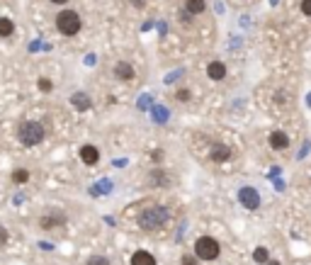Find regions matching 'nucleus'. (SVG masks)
Here are the masks:
<instances>
[{
	"mask_svg": "<svg viewBox=\"0 0 311 265\" xmlns=\"http://www.w3.org/2000/svg\"><path fill=\"white\" fill-rule=\"evenodd\" d=\"M168 224V209L161 205H151V207L141 209L139 214V227L144 231H158Z\"/></svg>",
	"mask_w": 311,
	"mask_h": 265,
	"instance_id": "obj_1",
	"label": "nucleus"
},
{
	"mask_svg": "<svg viewBox=\"0 0 311 265\" xmlns=\"http://www.w3.org/2000/svg\"><path fill=\"white\" fill-rule=\"evenodd\" d=\"M83 27V19L75 10H61L56 15V29L63 34V37H75Z\"/></svg>",
	"mask_w": 311,
	"mask_h": 265,
	"instance_id": "obj_2",
	"label": "nucleus"
},
{
	"mask_svg": "<svg viewBox=\"0 0 311 265\" xmlns=\"http://www.w3.org/2000/svg\"><path fill=\"white\" fill-rule=\"evenodd\" d=\"M44 124H39V122H22L17 129V139L19 144H24V146H39L41 141H44Z\"/></svg>",
	"mask_w": 311,
	"mask_h": 265,
	"instance_id": "obj_3",
	"label": "nucleus"
},
{
	"mask_svg": "<svg viewBox=\"0 0 311 265\" xmlns=\"http://www.w3.org/2000/svg\"><path fill=\"white\" fill-rule=\"evenodd\" d=\"M219 253H221V246L214 236H200L195 241V256L200 261H217Z\"/></svg>",
	"mask_w": 311,
	"mask_h": 265,
	"instance_id": "obj_4",
	"label": "nucleus"
},
{
	"mask_svg": "<svg viewBox=\"0 0 311 265\" xmlns=\"http://www.w3.org/2000/svg\"><path fill=\"white\" fill-rule=\"evenodd\" d=\"M238 202L243 205L246 209H258L260 207V195H258V190L253 188H241V192H238Z\"/></svg>",
	"mask_w": 311,
	"mask_h": 265,
	"instance_id": "obj_5",
	"label": "nucleus"
},
{
	"mask_svg": "<svg viewBox=\"0 0 311 265\" xmlns=\"http://www.w3.org/2000/svg\"><path fill=\"white\" fill-rule=\"evenodd\" d=\"M268 144H270L273 151H285V149L290 146V136L285 132H280V129H275V132H270V136H268Z\"/></svg>",
	"mask_w": 311,
	"mask_h": 265,
	"instance_id": "obj_6",
	"label": "nucleus"
},
{
	"mask_svg": "<svg viewBox=\"0 0 311 265\" xmlns=\"http://www.w3.org/2000/svg\"><path fill=\"white\" fill-rule=\"evenodd\" d=\"M80 161H83L85 166H97V163H100V151H97V146H92V144L80 146Z\"/></svg>",
	"mask_w": 311,
	"mask_h": 265,
	"instance_id": "obj_7",
	"label": "nucleus"
},
{
	"mask_svg": "<svg viewBox=\"0 0 311 265\" xmlns=\"http://www.w3.org/2000/svg\"><path fill=\"white\" fill-rule=\"evenodd\" d=\"M209 158H212L214 163H226V161L231 158V149H229L226 144H214L212 151H209Z\"/></svg>",
	"mask_w": 311,
	"mask_h": 265,
	"instance_id": "obj_8",
	"label": "nucleus"
},
{
	"mask_svg": "<svg viewBox=\"0 0 311 265\" xmlns=\"http://www.w3.org/2000/svg\"><path fill=\"white\" fill-rule=\"evenodd\" d=\"M148 185H153V188H168L170 185V175L168 173H163L161 168H156V171L148 173Z\"/></svg>",
	"mask_w": 311,
	"mask_h": 265,
	"instance_id": "obj_9",
	"label": "nucleus"
},
{
	"mask_svg": "<svg viewBox=\"0 0 311 265\" xmlns=\"http://www.w3.org/2000/svg\"><path fill=\"white\" fill-rule=\"evenodd\" d=\"M129 263L131 265H158V261H156V256L148 253V251H134Z\"/></svg>",
	"mask_w": 311,
	"mask_h": 265,
	"instance_id": "obj_10",
	"label": "nucleus"
},
{
	"mask_svg": "<svg viewBox=\"0 0 311 265\" xmlns=\"http://www.w3.org/2000/svg\"><path fill=\"white\" fill-rule=\"evenodd\" d=\"M71 105H73V110H78V112H85V110H90L92 100L88 93H73L71 95Z\"/></svg>",
	"mask_w": 311,
	"mask_h": 265,
	"instance_id": "obj_11",
	"label": "nucleus"
},
{
	"mask_svg": "<svg viewBox=\"0 0 311 265\" xmlns=\"http://www.w3.org/2000/svg\"><path fill=\"white\" fill-rule=\"evenodd\" d=\"M207 78H209V80H224V78H226V66H224L221 61H209Z\"/></svg>",
	"mask_w": 311,
	"mask_h": 265,
	"instance_id": "obj_12",
	"label": "nucleus"
},
{
	"mask_svg": "<svg viewBox=\"0 0 311 265\" xmlns=\"http://www.w3.org/2000/svg\"><path fill=\"white\" fill-rule=\"evenodd\" d=\"M134 76H136V73H134V66L127 63V61H119V63L114 66V78H117V80H131Z\"/></svg>",
	"mask_w": 311,
	"mask_h": 265,
	"instance_id": "obj_13",
	"label": "nucleus"
},
{
	"mask_svg": "<svg viewBox=\"0 0 311 265\" xmlns=\"http://www.w3.org/2000/svg\"><path fill=\"white\" fill-rule=\"evenodd\" d=\"M204 10H207V2H204V0H185V12H187V15L195 17V15H202Z\"/></svg>",
	"mask_w": 311,
	"mask_h": 265,
	"instance_id": "obj_14",
	"label": "nucleus"
},
{
	"mask_svg": "<svg viewBox=\"0 0 311 265\" xmlns=\"http://www.w3.org/2000/svg\"><path fill=\"white\" fill-rule=\"evenodd\" d=\"M15 32V22L10 17H0V37H10Z\"/></svg>",
	"mask_w": 311,
	"mask_h": 265,
	"instance_id": "obj_15",
	"label": "nucleus"
},
{
	"mask_svg": "<svg viewBox=\"0 0 311 265\" xmlns=\"http://www.w3.org/2000/svg\"><path fill=\"white\" fill-rule=\"evenodd\" d=\"M12 183H15V185H24V183H29V171H24V168L12 171Z\"/></svg>",
	"mask_w": 311,
	"mask_h": 265,
	"instance_id": "obj_16",
	"label": "nucleus"
},
{
	"mask_svg": "<svg viewBox=\"0 0 311 265\" xmlns=\"http://www.w3.org/2000/svg\"><path fill=\"white\" fill-rule=\"evenodd\" d=\"M41 229H51V227H58V224H63V217H41Z\"/></svg>",
	"mask_w": 311,
	"mask_h": 265,
	"instance_id": "obj_17",
	"label": "nucleus"
},
{
	"mask_svg": "<svg viewBox=\"0 0 311 265\" xmlns=\"http://www.w3.org/2000/svg\"><path fill=\"white\" fill-rule=\"evenodd\" d=\"M253 258H256V263H260V265H265L268 261H270V256H268V251H265V248H256Z\"/></svg>",
	"mask_w": 311,
	"mask_h": 265,
	"instance_id": "obj_18",
	"label": "nucleus"
},
{
	"mask_svg": "<svg viewBox=\"0 0 311 265\" xmlns=\"http://www.w3.org/2000/svg\"><path fill=\"white\" fill-rule=\"evenodd\" d=\"M180 265H200V258L195 253H185L183 258H180Z\"/></svg>",
	"mask_w": 311,
	"mask_h": 265,
	"instance_id": "obj_19",
	"label": "nucleus"
},
{
	"mask_svg": "<svg viewBox=\"0 0 311 265\" xmlns=\"http://www.w3.org/2000/svg\"><path fill=\"white\" fill-rule=\"evenodd\" d=\"M85 265H112V263L107 261V258H105V256H90Z\"/></svg>",
	"mask_w": 311,
	"mask_h": 265,
	"instance_id": "obj_20",
	"label": "nucleus"
},
{
	"mask_svg": "<svg viewBox=\"0 0 311 265\" xmlns=\"http://www.w3.org/2000/svg\"><path fill=\"white\" fill-rule=\"evenodd\" d=\"M39 90H41V93H51V88H54V83H51V80H49V78H39Z\"/></svg>",
	"mask_w": 311,
	"mask_h": 265,
	"instance_id": "obj_21",
	"label": "nucleus"
},
{
	"mask_svg": "<svg viewBox=\"0 0 311 265\" xmlns=\"http://www.w3.org/2000/svg\"><path fill=\"white\" fill-rule=\"evenodd\" d=\"M175 100H180V102H190V100H192V93H190L187 88H180V90L175 93Z\"/></svg>",
	"mask_w": 311,
	"mask_h": 265,
	"instance_id": "obj_22",
	"label": "nucleus"
},
{
	"mask_svg": "<svg viewBox=\"0 0 311 265\" xmlns=\"http://www.w3.org/2000/svg\"><path fill=\"white\" fill-rule=\"evenodd\" d=\"M299 7H302V12H304L307 17H311V0H302V5H299Z\"/></svg>",
	"mask_w": 311,
	"mask_h": 265,
	"instance_id": "obj_23",
	"label": "nucleus"
},
{
	"mask_svg": "<svg viewBox=\"0 0 311 265\" xmlns=\"http://www.w3.org/2000/svg\"><path fill=\"white\" fill-rule=\"evenodd\" d=\"M5 241H7V231H5V229L0 227V246H2Z\"/></svg>",
	"mask_w": 311,
	"mask_h": 265,
	"instance_id": "obj_24",
	"label": "nucleus"
},
{
	"mask_svg": "<svg viewBox=\"0 0 311 265\" xmlns=\"http://www.w3.org/2000/svg\"><path fill=\"white\" fill-rule=\"evenodd\" d=\"M129 2H131L134 7H144V5H146V0H129Z\"/></svg>",
	"mask_w": 311,
	"mask_h": 265,
	"instance_id": "obj_25",
	"label": "nucleus"
},
{
	"mask_svg": "<svg viewBox=\"0 0 311 265\" xmlns=\"http://www.w3.org/2000/svg\"><path fill=\"white\" fill-rule=\"evenodd\" d=\"M51 2H54V5H66L68 0H51Z\"/></svg>",
	"mask_w": 311,
	"mask_h": 265,
	"instance_id": "obj_26",
	"label": "nucleus"
},
{
	"mask_svg": "<svg viewBox=\"0 0 311 265\" xmlns=\"http://www.w3.org/2000/svg\"><path fill=\"white\" fill-rule=\"evenodd\" d=\"M265 265H280V261H273V258H270V261H268Z\"/></svg>",
	"mask_w": 311,
	"mask_h": 265,
	"instance_id": "obj_27",
	"label": "nucleus"
}]
</instances>
